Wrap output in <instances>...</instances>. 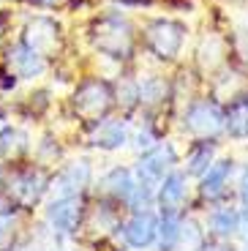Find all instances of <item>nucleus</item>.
Returning <instances> with one entry per match:
<instances>
[{"label": "nucleus", "instance_id": "nucleus-1", "mask_svg": "<svg viewBox=\"0 0 248 251\" xmlns=\"http://www.w3.org/2000/svg\"><path fill=\"white\" fill-rule=\"evenodd\" d=\"M93 44L109 57H128L134 52V33L131 25L120 17H101L93 25Z\"/></svg>", "mask_w": 248, "mask_h": 251}, {"label": "nucleus", "instance_id": "nucleus-2", "mask_svg": "<svg viewBox=\"0 0 248 251\" xmlns=\"http://www.w3.org/2000/svg\"><path fill=\"white\" fill-rule=\"evenodd\" d=\"M148 47L155 52V57L161 60H172L174 55L183 47V38H186V27L174 22V19H155L153 25L148 27Z\"/></svg>", "mask_w": 248, "mask_h": 251}, {"label": "nucleus", "instance_id": "nucleus-3", "mask_svg": "<svg viewBox=\"0 0 248 251\" xmlns=\"http://www.w3.org/2000/svg\"><path fill=\"white\" fill-rule=\"evenodd\" d=\"M183 126H186L191 134H199V137H213L223 128V109L218 107L216 101H197L191 104L183 118Z\"/></svg>", "mask_w": 248, "mask_h": 251}, {"label": "nucleus", "instance_id": "nucleus-4", "mask_svg": "<svg viewBox=\"0 0 248 251\" xmlns=\"http://www.w3.org/2000/svg\"><path fill=\"white\" fill-rule=\"evenodd\" d=\"M112 107V90L101 79H87L74 93V109L85 118H99Z\"/></svg>", "mask_w": 248, "mask_h": 251}, {"label": "nucleus", "instance_id": "nucleus-5", "mask_svg": "<svg viewBox=\"0 0 248 251\" xmlns=\"http://www.w3.org/2000/svg\"><path fill=\"white\" fill-rule=\"evenodd\" d=\"M174 164V151L172 145H161V148H153L150 153H145L142 161L137 164V177L139 186L145 188H155L164 180V172Z\"/></svg>", "mask_w": 248, "mask_h": 251}, {"label": "nucleus", "instance_id": "nucleus-6", "mask_svg": "<svg viewBox=\"0 0 248 251\" xmlns=\"http://www.w3.org/2000/svg\"><path fill=\"white\" fill-rule=\"evenodd\" d=\"M25 47H30L33 52H38V55H52V52L60 50V27L52 22V19L47 17H38L33 19L30 25H27L25 30V41H22Z\"/></svg>", "mask_w": 248, "mask_h": 251}, {"label": "nucleus", "instance_id": "nucleus-7", "mask_svg": "<svg viewBox=\"0 0 248 251\" xmlns=\"http://www.w3.org/2000/svg\"><path fill=\"white\" fill-rule=\"evenodd\" d=\"M79 216H82L79 197H60V200H55L50 207H47V219H50V224L55 226L57 232H66V235H71L76 229Z\"/></svg>", "mask_w": 248, "mask_h": 251}, {"label": "nucleus", "instance_id": "nucleus-8", "mask_svg": "<svg viewBox=\"0 0 248 251\" xmlns=\"http://www.w3.org/2000/svg\"><path fill=\"white\" fill-rule=\"evenodd\" d=\"M158 235V219L150 210H139L134 219L125 224V240L134 249H148Z\"/></svg>", "mask_w": 248, "mask_h": 251}, {"label": "nucleus", "instance_id": "nucleus-9", "mask_svg": "<svg viewBox=\"0 0 248 251\" xmlns=\"http://www.w3.org/2000/svg\"><path fill=\"white\" fill-rule=\"evenodd\" d=\"M8 66L17 76H25V79H33L44 71V57L38 52H33L30 47L17 44L14 50H8Z\"/></svg>", "mask_w": 248, "mask_h": 251}, {"label": "nucleus", "instance_id": "nucleus-10", "mask_svg": "<svg viewBox=\"0 0 248 251\" xmlns=\"http://www.w3.org/2000/svg\"><path fill=\"white\" fill-rule=\"evenodd\" d=\"M11 188H14V194H17L19 200L30 205V202H36L38 197L44 194V188H47V175H44L41 170H27V172H22V175L14 177Z\"/></svg>", "mask_w": 248, "mask_h": 251}, {"label": "nucleus", "instance_id": "nucleus-11", "mask_svg": "<svg viewBox=\"0 0 248 251\" xmlns=\"http://www.w3.org/2000/svg\"><path fill=\"white\" fill-rule=\"evenodd\" d=\"M186 197V175L183 172H169L158 188V202L164 210H177L180 202Z\"/></svg>", "mask_w": 248, "mask_h": 251}, {"label": "nucleus", "instance_id": "nucleus-12", "mask_svg": "<svg viewBox=\"0 0 248 251\" xmlns=\"http://www.w3.org/2000/svg\"><path fill=\"white\" fill-rule=\"evenodd\" d=\"M87 180H90V167L85 161H79V164H71V167L63 170V175L57 177V188L63 191V197H76V191Z\"/></svg>", "mask_w": 248, "mask_h": 251}, {"label": "nucleus", "instance_id": "nucleus-13", "mask_svg": "<svg viewBox=\"0 0 248 251\" xmlns=\"http://www.w3.org/2000/svg\"><path fill=\"white\" fill-rule=\"evenodd\" d=\"M229 172H232V161H216L210 170L202 175V194H205L207 200L218 197L223 191V186H226V180H229Z\"/></svg>", "mask_w": 248, "mask_h": 251}, {"label": "nucleus", "instance_id": "nucleus-14", "mask_svg": "<svg viewBox=\"0 0 248 251\" xmlns=\"http://www.w3.org/2000/svg\"><path fill=\"white\" fill-rule=\"evenodd\" d=\"M223 128H229V134L237 139L248 137V96L237 99L229 112H223Z\"/></svg>", "mask_w": 248, "mask_h": 251}, {"label": "nucleus", "instance_id": "nucleus-15", "mask_svg": "<svg viewBox=\"0 0 248 251\" xmlns=\"http://www.w3.org/2000/svg\"><path fill=\"white\" fill-rule=\"evenodd\" d=\"M125 139H128L125 126L118 123V120H106V123L99 126V131H96V137H93V145H99L104 151H115V148L125 145Z\"/></svg>", "mask_w": 248, "mask_h": 251}, {"label": "nucleus", "instance_id": "nucleus-16", "mask_svg": "<svg viewBox=\"0 0 248 251\" xmlns=\"http://www.w3.org/2000/svg\"><path fill=\"white\" fill-rule=\"evenodd\" d=\"M137 186L134 183V175H131L125 167H115V170H109L104 175V180H101V188L104 191H109V194H115V197H128L131 194V188Z\"/></svg>", "mask_w": 248, "mask_h": 251}, {"label": "nucleus", "instance_id": "nucleus-17", "mask_svg": "<svg viewBox=\"0 0 248 251\" xmlns=\"http://www.w3.org/2000/svg\"><path fill=\"white\" fill-rule=\"evenodd\" d=\"M213 156H216V145L199 142L197 148L188 153V172H191V175H205L213 167Z\"/></svg>", "mask_w": 248, "mask_h": 251}, {"label": "nucleus", "instance_id": "nucleus-18", "mask_svg": "<svg viewBox=\"0 0 248 251\" xmlns=\"http://www.w3.org/2000/svg\"><path fill=\"white\" fill-rule=\"evenodd\" d=\"M158 235H161V251H169L177 246V235H180L177 210H164L161 221H158Z\"/></svg>", "mask_w": 248, "mask_h": 251}, {"label": "nucleus", "instance_id": "nucleus-19", "mask_svg": "<svg viewBox=\"0 0 248 251\" xmlns=\"http://www.w3.org/2000/svg\"><path fill=\"white\" fill-rule=\"evenodd\" d=\"M210 229L218 238H229L232 232H237V213L232 207H221L210 216Z\"/></svg>", "mask_w": 248, "mask_h": 251}, {"label": "nucleus", "instance_id": "nucleus-20", "mask_svg": "<svg viewBox=\"0 0 248 251\" xmlns=\"http://www.w3.org/2000/svg\"><path fill=\"white\" fill-rule=\"evenodd\" d=\"M137 93L139 101H145V104H158V101L167 99V82L158 79V76H148L142 85H137Z\"/></svg>", "mask_w": 248, "mask_h": 251}, {"label": "nucleus", "instance_id": "nucleus-21", "mask_svg": "<svg viewBox=\"0 0 248 251\" xmlns=\"http://www.w3.org/2000/svg\"><path fill=\"white\" fill-rule=\"evenodd\" d=\"M0 148L6 153H11V156H17V153H22L27 148V134L19 131V128H3L0 131Z\"/></svg>", "mask_w": 248, "mask_h": 251}, {"label": "nucleus", "instance_id": "nucleus-22", "mask_svg": "<svg viewBox=\"0 0 248 251\" xmlns=\"http://www.w3.org/2000/svg\"><path fill=\"white\" fill-rule=\"evenodd\" d=\"M177 243L186 246V251H194V249H199V246H202V229H199L197 221H186V224H180Z\"/></svg>", "mask_w": 248, "mask_h": 251}, {"label": "nucleus", "instance_id": "nucleus-23", "mask_svg": "<svg viewBox=\"0 0 248 251\" xmlns=\"http://www.w3.org/2000/svg\"><path fill=\"white\" fill-rule=\"evenodd\" d=\"M237 232L248 240V207L243 210V213H237Z\"/></svg>", "mask_w": 248, "mask_h": 251}, {"label": "nucleus", "instance_id": "nucleus-24", "mask_svg": "<svg viewBox=\"0 0 248 251\" xmlns=\"http://www.w3.org/2000/svg\"><path fill=\"white\" fill-rule=\"evenodd\" d=\"M240 197L248 205V170H243V175H240Z\"/></svg>", "mask_w": 248, "mask_h": 251}, {"label": "nucleus", "instance_id": "nucleus-25", "mask_svg": "<svg viewBox=\"0 0 248 251\" xmlns=\"http://www.w3.org/2000/svg\"><path fill=\"white\" fill-rule=\"evenodd\" d=\"M142 145H145V148L150 145V134H139V148H142Z\"/></svg>", "mask_w": 248, "mask_h": 251}, {"label": "nucleus", "instance_id": "nucleus-26", "mask_svg": "<svg viewBox=\"0 0 248 251\" xmlns=\"http://www.w3.org/2000/svg\"><path fill=\"white\" fill-rule=\"evenodd\" d=\"M199 251H226V249H221V246H202Z\"/></svg>", "mask_w": 248, "mask_h": 251}, {"label": "nucleus", "instance_id": "nucleus-27", "mask_svg": "<svg viewBox=\"0 0 248 251\" xmlns=\"http://www.w3.org/2000/svg\"><path fill=\"white\" fill-rule=\"evenodd\" d=\"M36 3H41V6H57L60 0H36Z\"/></svg>", "mask_w": 248, "mask_h": 251}, {"label": "nucleus", "instance_id": "nucleus-28", "mask_svg": "<svg viewBox=\"0 0 248 251\" xmlns=\"http://www.w3.org/2000/svg\"><path fill=\"white\" fill-rule=\"evenodd\" d=\"M0 177H3V172H0Z\"/></svg>", "mask_w": 248, "mask_h": 251}, {"label": "nucleus", "instance_id": "nucleus-29", "mask_svg": "<svg viewBox=\"0 0 248 251\" xmlns=\"http://www.w3.org/2000/svg\"><path fill=\"white\" fill-rule=\"evenodd\" d=\"M246 251H248V249H246Z\"/></svg>", "mask_w": 248, "mask_h": 251}]
</instances>
